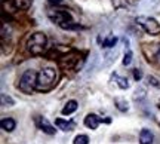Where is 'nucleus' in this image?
<instances>
[{
    "mask_svg": "<svg viewBox=\"0 0 160 144\" xmlns=\"http://www.w3.org/2000/svg\"><path fill=\"white\" fill-rule=\"evenodd\" d=\"M0 125H2V129L6 131V132H12L15 126H17V122L13 121L12 117H3L2 122H0Z\"/></svg>",
    "mask_w": 160,
    "mask_h": 144,
    "instance_id": "9b49d317",
    "label": "nucleus"
},
{
    "mask_svg": "<svg viewBox=\"0 0 160 144\" xmlns=\"http://www.w3.org/2000/svg\"><path fill=\"white\" fill-rule=\"evenodd\" d=\"M36 125H37V128H39L42 132L48 134V135H53V134L57 132V129H55V128H53L51 123L48 122V119H46V117H42V116L36 117Z\"/></svg>",
    "mask_w": 160,
    "mask_h": 144,
    "instance_id": "423d86ee",
    "label": "nucleus"
},
{
    "mask_svg": "<svg viewBox=\"0 0 160 144\" xmlns=\"http://www.w3.org/2000/svg\"><path fill=\"white\" fill-rule=\"evenodd\" d=\"M2 105L3 107H11V105H13V100L11 97H8L6 94H2Z\"/></svg>",
    "mask_w": 160,
    "mask_h": 144,
    "instance_id": "f3484780",
    "label": "nucleus"
},
{
    "mask_svg": "<svg viewBox=\"0 0 160 144\" xmlns=\"http://www.w3.org/2000/svg\"><path fill=\"white\" fill-rule=\"evenodd\" d=\"M99 123H101V119L97 115H93V113H89L85 117V126H88L89 129H97L99 126Z\"/></svg>",
    "mask_w": 160,
    "mask_h": 144,
    "instance_id": "1a4fd4ad",
    "label": "nucleus"
},
{
    "mask_svg": "<svg viewBox=\"0 0 160 144\" xmlns=\"http://www.w3.org/2000/svg\"><path fill=\"white\" fill-rule=\"evenodd\" d=\"M133 77H135V80H141V79H142V71H141V70L139 69H135L133 70Z\"/></svg>",
    "mask_w": 160,
    "mask_h": 144,
    "instance_id": "aec40b11",
    "label": "nucleus"
},
{
    "mask_svg": "<svg viewBox=\"0 0 160 144\" xmlns=\"http://www.w3.org/2000/svg\"><path fill=\"white\" fill-rule=\"evenodd\" d=\"M48 3H51L53 6H58V5H62L64 0H48Z\"/></svg>",
    "mask_w": 160,
    "mask_h": 144,
    "instance_id": "412c9836",
    "label": "nucleus"
},
{
    "mask_svg": "<svg viewBox=\"0 0 160 144\" xmlns=\"http://www.w3.org/2000/svg\"><path fill=\"white\" fill-rule=\"evenodd\" d=\"M55 125L58 126V129H61L64 132H70V131H73L76 126V123L73 121H65V119H57V121H55Z\"/></svg>",
    "mask_w": 160,
    "mask_h": 144,
    "instance_id": "6e6552de",
    "label": "nucleus"
},
{
    "mask_svg": "<svg viewBox=\"0 0 160 144\" xmlns=\"http://www.w3.org/2000/svg\"><path fill=\"white\" fill-rule=\"evenodd\" d=\"M36 82H37V73L34 70H27L19 79V89L24 94H31L36 89Z\"/></svg>",
    "mask_w": 160,
    "mask_h": 144,
    "instance_id": "39448f33",
    "label": "nucleus"
},
{
    "mask_svg": "<svg viewBox=\"0 0 160 144\" xmlns=\"http://www.w3.org/2000/svg\"><path fill=\"white\" fill-rule=\"evenodd\" d=\"M77 101H74V100H70V101H67V104L62 107V110H61V113H62L64 116H68L71 115V113H74L76 110H77Z\"/></svg>",
    "mask_w": 160,
    "mask_h": 144,
    "instance_id": "f8f14e48",
    "label": "nucleus"
},
{
    "mask_svg": "<svg viewBox=\"0 0 160 144\" xmlns=\"http://www.w3.org/2000/svg\"><path fill=\"white\" fill-rule=\"evenodd\" d=\"M135 23H137V25H139L147 34H150V36L160 34V24L156 21L154 18L141 15V17L135 18Z\"/></svg>",
    "mask_w": 160,
    "mask_h": 144,
    "instance_id": "20e7f679",
    "label": "nucleus"
},
{
    "mask_svg": "<svg viewBox=\"0 0 160 144\" xmlns=\"http://www.w3.org/2000/svg\"><path fill=\"white\" fill-rule=\"evenodd\" d=\"M117 37L116 36H108V37H98V43L101 45V48H105V49H110V48H114L117 45Z\"/></svg>",
    "mask_w": 160,
    "mask_h": 144,
    "instance_id": "0eeeda50",
    "label": "nucleus"
},
{
    "mask_svg": "<svg viewBox=\"0 0 160 144\" xmlns=\"http://www.w3.org/2000/svg\"><path fill=\"white\" fill-rule=\"evenodd\" d=\"M113 80L117 83V86H119L120 89H128V88H129V82H128L126 77H122V76L114 73V75H113Z\"/></svg>",
    "mask_w": 160,
    "mask_h": 144,
    "instance_id": "ddd939ff",
    "label": "nucleus"
},
{
    "mask_svg": "<svg viewBox=\"0 0 160 144\" xmlns=\"http://www.w3.org/2000/svg\"><path fill=\"white\" fill-rule=\"evenodd\" d=\"M111 3L116 9H123L128 6V0H111Z\"/></svg>",
    "mask_w": 160,
    "mask_h": 144,
    "instance_id": "6ab92c4d",
    "label": "nucleus"
},
{
    "mask_svg": "<svg viewBox=\"0 0 160 144\" xmlns=\"http://www.w3.org/2000/svg\"><path fill=\"white\" fill-rule=\"evenodd\" d=\"M114 104H116V107H117V110H120V111H128L129 110V104H128V101H126L125 98H116Z\"/></svg>",
    "mask_w": 160,
    "mask_h": 144,
    "instance_id": "4468645a",
    "label": "nucleus"
},
{
    "mask_svg": "<svg viewBox=\"0 0 160 144\" xmlns=\"http://www.w3.org/2000/svg\"><path fill=\"white\" fill-rule=\"evenodd\" d=\"M13 5L17 9H28L31 5V0H13Z\"/></svg>",
    "mask_w": 160,
    "mask_h": 144,
    "instance_id": "2eb2a0df",
    "label": "nucleus"
},
{
    "mask_svg": "<svg viewBox=\"0 0 160 144\" xmlns=\"http://www.w3.org/2000/svg\"><path fill=\"white\" fill-rule=\"evenodd\" d=\"M122 63H123V65H129V64L132 63V51L129 49V48L126 49L125 57H123V61H122Z\"/></svg>",
    "mask_w": 160,
    "mask_h": 144,
    "instance_id": "a211bd4d",
    "label": "nucleus"
},
{
    "mask_svg": "<svg viewBox=\"0 0 160 144\" xmlns=\"http://www.w3.org/2000/svg\"><path fill=\"white\" fill-rule=\"evenodd\" d=\"M48 17L53 24H57L58 27H61L64 30H73L77 28V24L74 23V19L71 17V13L67 11H48Z\"/></svg>",
    "mask_w": 160,
    "mask_h": 144,
    "instance_id": "f03ea898",
    "label": "nucleus"
},
{
    "mask_svg": "<svg viewBox=\"0 0 160 144\" xmlns=\"http://www.w3.org/2000/svg\"><path fill=\"white\" fill-rule=\"evenodd\" d=\"M73 144H89V137L85 135V134H79V135L74 138Z\"/></svg>",
    "mask_w": 160,
    "mask_h": 144,
    "instance_id": "dca6fc26",
    "label": "nucleus"
},
{
    "mask_svg": "<svg viewBox=\"0 0 160 144\" xmlns=\"http://www.w3.org/2000/svg\"><path fill=\"white\" fill-rule=\"evenodd\" d=\"M48 48V37L43 33H34L27 40V49L33 55H42Z\"/></svg>",
    "mask_w": 160,
    "mask_h": 144,
    "instance_id": "7ed1b4c3",
    "label": "nucleus"
},
{
    "mask_svg": "<svg viewBox=\"0 0 160 144\" xmlns=\"http://www.w3.org/2000/svg\"><path fill=\"white\" fill-rule=\"evenodd\" d=\"M57 83V71L55 69L46 67L42 71L37 73V82H36V91L39 92H46L51 91Z\"/></svg>",
    "mask_w": 160,
    "mask_h": 144,
    "instance_id": "f257e3e1",
    "label": "nucleus"
},
{
    "mask_svg": "<svg viewBox=\"0 0 160 144\" xmlns=\"http://www.w3.org/2000/svg\"><path fill=\"white\" fill-rule=\"evenodd\" d=\"M153 132L147 129V128H144L141 129V132H139V144H153Z\"/></svg>",
    "mask_w": 160,
    "mask_h": 144,
    "instance_id": "9d476101",
    "label": "nucleus"
}]
</instances>
